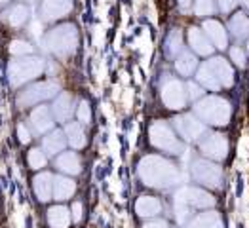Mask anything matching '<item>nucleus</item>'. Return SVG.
Masks as SVG:
<instances>
[{"mask_svg":"<svg viewBox=\"0 0 249 228\" xmlns=\"http://www.w3.org/2000/svg\"><path fill=\"white\" fill-rule=\"evenodd\" d=\"M217 2H219L221 12H225V14L232 12V10L236 8V4H238V0H217Z\"/></svg>","mask_w":249,"mask_h":228,"instance_id":"obj_36","label":"nucleus"},{"mask_svg":"<svg viewBox=\"0 0 249 228\" xmlns=\"http://www.w3.org/2000/svg\"><path fill=\"white\" fill-rule=\"evenodd\" d=\"M57 91H59V86L55 82H36L25 88L18 95V105L19 106H33V105L53 97Z\"/></svg>","mask_w":249,"mask_h":228,"instance_id":"obj_7","label":"nucleus"},{"mask_svg":"<svg viewBox=\"0 0 249 228\" xmlns=\"http://www.w3.org/2000/svg\"><path fill=\"white\" fill-rule=\"evenodd\" d=\"M192 175L198 183L209 188H219L223 183V169L209 160H196L192 164Z\"/></svg>","mask_w":249,"mask_h":228,"instance_id":"obj_8","label":"nucleus"},{"mask_svg":"<svg viewBox=\"0 0 249 228\" xmlns=\"http://www.w3.org/2000/svg\"><path fill=\"white\" fill-rule=\"evenodd\" d=\"M194 112L198 114L200 122L211 125H227L232 114V106L227 99L211 95V97H204L202 101H198L194 106Z\"/></svg>","mask_w":249,"mask_h":228,"instance_id":"obj_2","label":"nucleus"},{"mask_svg":"<svg viewBox=\"0 0 249 228\" xmlns=\"http://www.w3.org/2000/svg\"><path fill=\"white\" fill-rule=\"evenodd\" d=\"M72 219H74L76 223H78V221L82 219V206H80L78 202H76V204L72 206Z\"/></svg>","mask_w":249,"mask_h":228,"instance_id":"obj_38","label":"nucleus"},{"mask_svg":"<svg viewBox=\"0 0 249 228\" xmlns=\"http://www.w3.org/2000/svg\"><path fill=\"white\" fill-rule=\"evenodd\" d=\"M4 16H6V21H8L12 27H21V25H25L27 19H29V10H27L23 4H18V6L10 8Z\"/></svg>","mask_w":249,"mask_h":228,"instance_id":"obj_28","label":"nucleus"},{"mask_svg":"<svg viewBox=\"0 0 249 228\" xmlns=\"http://www.w3.org/2000/svg\"><path fill=\"white\" fill-rule=\"evenodd\" d=\"M188 228H225L223 227V221H221V215L215 213V211H208V213H202L198 215Z\"/></svg>","mask_w":249,"mask_h":228,"instance_id":"obj_22","label":"nucleus"},{"mask_svg":"<svg viewBox=\"0 0 249 228\" xmlns=\"http://www.w3.org/2000/svg\"><path fill=\"white\" fill-rule=\"evenodd\" d=\"M42 146H44V152H48L50 156L61 152L63 148H65V131H59V129L52 131L48 137H44Z\"/></svg>","mask_w":249,"mask_h":228,"instance_id":"obj_26","label":"nucleus"},{"mask_svg":"<svg viewBox=\"0 0 249 228\" xmlns=\"http://www.w3.org/2000/svg\"><path fill=\"white\" fill-rule=\"evenodd\" d=\"M65 137L69 141V145L72 148H82L86 146V133H84L82 125L72 122V124L65 125Z\"/></svg>","mask_w":249,"mask_h":228,"instance_id":"obj_25","label":"nucleus"},{"mask_svg":"<svg viewBox=\"0 0 249 228\" xmlns=\"http://www.w3.org/2000/svg\"><path fill=\"white\" fill-rule=\"evenodd\" d=\"M148 137L150 143L164 150V152H171V154H181L183 152V145L179 143V139L175 137L171 125L167 122H154L148 129Z\"/></svg>","mask_w":249,"mask_h":228,"instance_id":"obj_6","label":"nucleus"},{"mask_svg":"<svg viewBox=\"0 0 249 228\" xmlns=\"http://www.w3.org/2000/svg\"><path fill=\"white\" fill-rule=\"evenodd\" d=\"M6 2H10V0H0V4H6Z\"/></svg>","mask_w":249,"mask_h":228,"instance_id":"obj_42","label":"nucleus"},{"mask_svg":"<svg viewBox=\"0 0 249 228\" xmlns=\"http://www.w3.org/2000/svg\"><path fill=\"white\" fill-rule=\"evenodd\" d=\"M196 80L202 84L204 88H208V89H213V91H217V89H221L223 86L221 82L217 80V76H215V72H213V69L209 67V63L206 61L200 69H198V76H196Z\"/></svg>","mask_w":249,"mask_h":228,"instance_id":"obj_24","label":"nucleus"},{"mask_svg":"<svg viewBox=\"0 0 249 228\" xmlns=\"http://www.w3.org/2000/svg\"><path fill=\"white\" fill-rule=\"evenodd\" d=\"M135 211L139 217H154L162 211V204L152 196H141L135 204Z\"/></svg>","mask_w":249,"mask_h":228,"instance_id":"obj_19","label":"nucleus"},{"mask_svg":"<svg viewBox=\"0 0 249 228\" xmlns=\"http://www.w3.org/2000/svg\"><path fill=\"white\" fill-rule=\"evenodd\" d=\"M175 67H177L179 74L190 76V74L194 72V69H196V57H194L192 53H188V52H181V55H179L177 61H175Z\"/></svg>","mask_w":249,"mask_h":228,"instance_id":"obj_29","label":"nucleus"},{"mask_svg":"<svg viewBox=\"0 0 249 228\" xmlns=\"http://www.w3.org/2000/svg\"><path fill=\"white\" fill-rule=\"evenodd\" d=\"M177 213H179V221H183V215L188 211V208H196V209H206V208H213L215 206V198L202 190V188H194V187H187L181 188L177 192Z\"/></svg>","mask_w":249,"mask_h":228,"instance_id":"obj_4","label":"nucleus"},{"mask_svg":"<svg viewBox=\"0 0 249 228\" xmlns=\"http://www.w3.org/2000/svg\"><path fill=\"white\" fill-rule=\"evenodd\" d=\"M55 166L65 173H69V175H78L80 173V160H78L76 152H63L57 158Z\"/></svg>","mask_w":249,"mask_h":228,"instance_id":"obj_23","label":"nucleus"},{"mask_svg":"<svg viewBox=\"0 0 249 228\" xmlns=\"http://www.w3.org/2000/svg\"><path fill=\"white\" fill-rule=\"evenodd\" d=\"M143 228H167V225L164 221H150V223H146Z\"/></svg>","mask_w":249,"mask_h":228,"instance_id":"obj_39","label":"nucleus"},{"mask_svg":"<svg viewBox=\"0 0 249 228\" xmlns=\"http://www.w3.org/2000/svg\"><path fill=\"white\" fill-rule=\"evenodd\" d=\"M229 29L232 31V35L236 38H248L249 36V19L246 14H236L232 16V19L229 21Z\"/></svg>","mask_w":249,"mask_h":228,"instance_id":"obj_27","label":"nucleus"},{"mask_svg":"<svg viewBox=\"0 0 249 228\" xmlns=\"http://www.w3.org/2000/svg\"><path fill=\"white\" fill-rule=\"evenodd\" d=\"M173 124L177 127V131L187 139V141H194L198 137H202L206 133V127L200 120H196L194 116L190 114H183V116H177L173 120Z\"/></svg>","mask_w":249,"mask_h":228,"instance_id":"obj_11","label":"nucleus"},{"mask_svg":"<svg viewBox=\"0 0 249 228\" xmlns=\"http://www.w3.org/2000/svg\"><path fill=\"white\" fill-rule=\"evenodd\" d=\"M29 166L33 167V169H40V167L46 166V154H44V150L40 148H33L31 152H29Z\"/></svg>","mask_w":249,"mask_h":228,"instance_id":"obj_32","label":"nucleus"},{"mask_svg":"<svg viewBox=\"0 0 249 228\" xmlns=\"http://www.w3.org/2000/svg\"><path fill=\"white\" fill-rule=\"evenodd\" d=\"M44 44H46V48H48L52 53H55V55H61V57L71 55V53H74V50H76V46H78V31H76V27L71 25V23L59 25V27L52 29V31L46 35Z\"/></svg>","mask_w":249,"mask_h":228,"instance_id":"obj_3","label":"nucleus"},{"mask_svg":"<svg viewBox=\"0 0 249 228\" xmlns=\"http://www.w3.org/2000/svg\"><path fill=\"white\" fill-rule=\"evenodd\" d=\"M187 88L185 84L179 82V80H169V82L162 88V101L167 108L171 110H179L187 105Z\"/></svg>","mask_w":249,"mask_h":228,"instance_id":"obj_9","label":"nucleus"},{"mask_svg":"<svg viewBox=\"0 0 249 228\" xmlns=\"http://www.w3.org/2000/svg\"><path fill=\"white\" fill-rule=\"evenodd\" d=\"M204 33H206V36H208L209 42H211L215 48L225 50V48L229 46L227 31H225V27H223L219 21H213V19L204 21Z\"/></svg>","mask_w":249,"mask_h":228,"instance_id":"obj_13","label":"nucleus"},{"mask_svg":"<svg viewBox=\"0 0 249 228\" xmlns=\"http://www.w3.org/2000/svg\"><path fill=\"white\" fill-rule=\"evenodd\" d=\"M10 52H12V55H29V53H33V46L29 44V42H23V40H14L10 44Z\"/></svg>","mask_w":249,"mask_h":228,"instance_id":"obj_33","label":"nucleus"},{"mask_svg":"<svg viewBox=\"0 0 249 228\" xmlns=\"http://www.w3.org/2000/svg\"><path fill=\"white\" fill-rule=\"evenodd\" d=\"M35 192L40 202H48L53 196V175L40 173L35 177Z\"/></svg>","mask_w":249,"mask_h":228,"instance_id":"obj_18","label":"nucleus"},{"mask_svg":"<svg viewBox=\"0 0 249 228\" xmlns=\"http://www.w3.org/2000/svg\"><path fill=\"white\" fill-rule=\"evenodd\" d=\"M72 10V0H44L42 2V19L55 21L65 18Z\"/></svg>","mask_w":249,"mask_h":228,"instance_id":"obj_12","label":"nucleus"},{"mask_svg":"<svg viewBox=\"0 0 249 228\" xmlns=\"http://www.w3.org/2000/svg\"><path fill=\"white\" fill-rule=\"evenodd\" d=\"M139 177L148 187L166 188L179 181V171L160 156H145L139 164Z\"/></svg>","mask_w":249,"mask_h":228,"instance_id":"obj_1","label":"nucleus"},{"mask_svg":"<svg viewBox=\"0 0 249 228\" xmlns=\"http://www.w3.org/2000/svg\"><path fill=\"white\" fill-rule=\"evenodd\" d=\"M18 135H19L21 143H29V141H31V133H29V129L23 124L18 125Z\"/></svg>","mask_w":249,"mask_h":228,"instance_id":"obj_37","label":"nucleus"},{"mask_svg":"<svg viewBox=\"0 0 249 228\" xmlns=\"http://www.w3.org/2000/svg\"><path fill=\"white\" fill-rule=\"evenodd\" d=\"M167 53L169 55H177L181 50H183V35L179 29H173L169 35H167Z\"/></svg>","mask_w":249,"mask_h":228,"instance_id":"obj_30","label":"nucleus"},{"mask_svg":"<svg viewBox=\"0 0 249 228\" xmlns=\"http://www.w3.org/2000/svg\"><path fill=\"white\" fill-rule=\"evenodd\" d=\"M230 57L238 67H246V53H244L242 48H232L230 50Z\"/></svg>","mask_w":249,"mask_h":228,"instance_id":"obj_35","label":"nucleus"},{"mask_svg":"<svg viewBox=\"0 0 249 228\" xmlns=\"http://www.w3.org/2000/svg\"><path fill=\"white\" fill-rule=\"evenodd\" d=\"M200 150L213 160H225L229 152V141L221 133H208L200 141Z\"/></svg>","mask_w":249,"mask_h":228,"instance_id":"obj_10","label":"nucleus"},{"mask_svg":"<svg viewBox=\"0 0 249 228\" xmlns=\"http://www.w3.org/2000/svg\"><path fill=\"white\" fill-rule=\"evenodd\" d=\"M209 67L213 69L217 80L221 82L223 88H230L234 82V72H232V67L229 65V61H225L223 57H215V59H209Z\"/></svg>","mask_w":249,"mask_h":228,"instance_id":"obj_15","label":"nucleus"},{"mask_svg":"<svg viewBox=\"0 0 249 228\" xmlns=\"http://www.w3.org/2000/svg\"><path fill=\"white\" fill-rule=\"evenodd\" d=\"M48 221L52 228H67L71 223V211L63 206H53L48 211Z\"/></svg>","mask_w":249,"mask_h":228,"instance_id":"obj_21","label":"nucleus"},{"mask_svg":"<svg viewBox=\"0 0 249 228\" xmlns=\"http://www.w3.org/2000/svg\"><path fill=\"white\" fill-rule=\"evenodd\" d=\"M215 12V0H196L194 4V14L198 18H208Z\"/></svg>","mask_w":249,"mask_h":228,"instance_id":"obj_31","label":"nucleus"},{"mask_svg":"<svg viewBox=\"0 0 249 228\" xmlns=\"http://www.w3.org/2000/svg\"><path fill=\"white\" fill-rule=\"evenodd\" d=\"M188 89H190V93H192V97H198V95H200V89H198V88H196L194 84H190V86H188Z\"/></svg>","mask_w":249,"mask_h":228,"instance_id":"obj_40","label":"nucleus"},{"mask_svg":"<svg viewBox=\"0 0 249 228\" xmlns=\"http://www.w3.org/2000/svg\"><path fill=\"white\" fill-rule=\"evenodd\" d=\"M188 44H190L192 50H194L196 53H200V55H209V53L213 52V46H211L209 38L206 36V33H204L202 29H198V27H192V29L188 31Z\"/></svg>","mask_w":249,"mask_h":228,"instance_id":"obj_14","label":"nucleus"},{"mask_svg":"<svg viewBox=\"0 0 249 228\" xmlns=\"http://www.w3.org/2000/svg\"><path fill=\"white\" fill-rule=\"evenodd\" d=\"M76 116H78V120L84 122V124H88L89 120H91V110H89V103L82 99L80 103H78V108H76Z\"/></svg>","mask_w":249,"mask_h":228,"instance_id":"obj_34","label":"nucleus"},{"mask_svg":"<svg viewBox=\"0 0 249 228\" xmlns=\"http://www.w3.org/2000/svg\"><path fill=\"white\" fill-rule=\"evenodd\" d=\"M29 120H31V125L35 127V131H38V133L48 131L53 125V116H52V112H50L48 106H36L31 112V118Z\"/></svg>","mask_w":249,"mask_h":228,"instance_id":"obj_17","label":"nucleus"},{"mask_svg":"<svg viewBox=\"0 0 249 228\" xmlns=\"http://www.w3.org/2000/svg\"><path fill=\"white\" fill-rule=\"evenodd\" d=\"M76 190L72 179L67 177H53V198L55 200H69Z\"/></svg>","mask_w":249,"mask_h":228,"instance_id":"obj_20","label":"nucleus"},{"mask_svg":"<svg viewBox=\"0 0 249 228\" xmlns=\"http://www.w3.org/2000/svg\"><path fill=\"white\" fill-rule=\"evenodd\" d=\"M44 70V61L40 57H19L16 61L10 63L8 69V76H10V84L12 86H21V84L33 80L35 76H40Z\"/></svg>","mask_w":249,"mask_h":228,"instance_id":"obj_5","label":"nucleus"},{"mask_svg":"<svg viewBox=\"0 0 249 228\" xmlns=\"http://www.w3.org/2000/svg\"><path fill=\"white\" fill-rule=\"evenodd\" d=\"M52 112H53L55 120L67 122V120L72 116V112H74V101H72V97H71L69 93H61V95L55 99L53 106H52Z\"/></svg>","mask_w":249,"mask_h":228,"instance_id":"obj_16","label":"nucleus"},{"mask_svg":"<svg viewBox=\"0 0 249 228\" xmlns=\"http://www.w3.org/2000/svg\"><path fill=\"white\" fill-rule=\"evenodd\" d=\"M188 8H190V0H181V10L187 12Z\"/></svg>","mask_w":249,"mask_h":228,"instance_id":"obj_41","label":"nucleus"}]
</instances>
